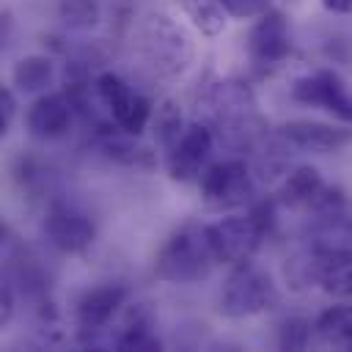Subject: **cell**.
I'll return each mask as SVG.
<instances>
[{
	"mask_svg": "<svg viewBox=\"0 0 352 352\" xmlns=\"http://www.w3.org/2000/svg\"><path fill=\"white\" fill-rule=\"evenodd\" d=\"M217 264L206 226H184L179 228L157 253L154 272L168 283H195L204 280Z\"/></svg>",
	"mask_w": 352,
	"mask_h": 352,
	"instance_id": "cell-1",
	"label": "cell"
},
{
	"mask_svg": "<svg viewBox=\"0 0 352 352\" xmlns=\"http://www.w3.org/2000/svg\"><path fill=\"white\" fill-rule=\"evenodd\" d=\"M278 302V289L270 278V272H264L256 264L242 261L226 280L223 294H220V311L226 316H253L261 311H270Z\"/></svg>",
	"mask_w": 352,
	"mask_h": 352,
	"instance_id": "cell-2",
	"label": "cell"
},
{
	"mask_svg": "<svg viewBox=\"0 0 352 352\" xmlns=\"http://www.w3.org/2000/svg\"><path fill=\"white\" fill-rule=\"evenodd\" d=\"M96 96L107 107L113 124L126 135H140L151 118V104L132 85H126L118 74L104 72L96 77Z\"/></svg>",
	"mask_w": 352,
	"mask_h": 352,
	"instance_id": "cell-3",
	"label": "cell"
},
{
	"mask_svg": "<svg viewBox=\"0 0 352 352\" xmlns=\"http://www.w3.org/2000/svg\"><path fill=\"white\" fill-rule=\"evenodd\" d=\"M256 192L253 176L245 162L226 160L214 162L201 173V195L212 209H234L245 206Z\"/></svg>",
	"mask_w": 352,
	"mask_h": 352,
	"instance_id": "cell-4",
	"label": "cell"
},
{
	"mask_svg": "<svg viewBox=\"0 0 352 352\" xmlns=\"http://www.w3.org/2000/svg\"><path fill=\"white\" fill-rule=\"evenodd\" d=\"M206 234L217 264H242L256 253L267 231L253 214H248V217H223L206 226Z\"/></svg>",
	"mask_w": 352,
	"mask_h": 352,
	"instance_id": "cell-5",
	"label": "cell"
},
{
	"mask_svg": "<svg viewBox=\"0 0 352 352\" xmlns=\"http://www.w3.org/2000/svg\"><path fill=\"white\" fill-rule=\"evenodd\" d=\"M292 99L300 104L322 107L346 124L352 121V94L344 85V80L330 69L297 77L292 85Z\"/></svg>",
	"mask_w": 352,
	"mask_h": 352,
	"instance_id": "cell-6",
	"label": "cell"
},
{
	"mask_svg": "<svg viewBox=\"0 0 352 352\" xmlns=\"http://www.w3.org/2000/svg\"><path fill=\"white\" fill-rule=\"evenodd\" d=\"M44 234L63 253H85L96 236V228L77 206L66 201H52L44 214Z\"/></svg>",
	"mask_w": 352,
	"mask_h": 352,
	"instance_id": "cell-7",
	"label": "cell"
},
{
	"mask_svg": "<svg viewBox=\"0 0 352 352\" xmlns=\"http://www.w3.org/2000/svg\"><path fill=\"white\" fill-rule=\"evenodd\" d=\"M292 52V38H289V25L280 11H264L258 14V22L253 25L248 36V55L256 66L272 69L283 63Z\"/></svg>",
	"mask_w": 352,
	"mask_h": 352,
	"instance_id": "cell-8",
	"label": "cell"
},
{
	"mask_svg": "<svg viewBox=\"0 0 352 352\" xmlns=\"http://www.w3.org/2000/svg\"><path fill=\"white\" fill-rule=\"evenodd\" d=\"M126 300V289L121 283H104L91 292H85L77 302V327H80V341L91 344L96 333H102L110 319L118 314V308Z\"/></svg>",
	"mask_w": 352,
	"mask_h": 352,
	"instance_id": "cell-9",
	"label": "cell"
},
{
	"mask_svg": "<svg viewBox=\"0 0 352 352\" xmlns=\"http://www.w3.org/2000/svg\"><path fill=\"white\" fill-rule=\"evenodd\" d=\"M212 151V129L204 124H190L182 129L179 140L168 148V173L176 182H190L201 173Z\"/></svg>",
	"mask_w": 352,
	"mask_h": 352,
	"instance_id": "cell-10",
	"label": "cell"
},
{
	"mask_svg": "<svg viewBox=\"0 0 352 352\" xmlns=\"http://www.w3.org/2000/svg\"><path fill=\"white\" fill-rule=\"evenodd\" d=\"M280 138L300 151L333 154V151H341L352 140V129L322 124V121H289L280 126Z\"/></svg>",
	"mask_w": 352,
	"mask_h": 352,
	"instance_id": "cell-11",
	"label": "cell"
},
{
	"mask_svg": "<svg viewBox=\"0 0 352 352\" xmlns=\"http://www.w3.org/2000/svg\"><path fill=\"white\" fill-rule=\"evenodd\" d=\"M72 110L74 107H72L66 94H41L28 107V116H25L28 132L33 138H41V140H55V138L69 132Z\"/></svg>",
	"mask_w": 352,
	"mask_h": 352,
	"instance_id": "cell-12",
	"label": "cell"
},
{
	"mask_svg": "<svg viewBox=\"0 0 352 352\" xmlns=\"http://www.w3.org/2000/svg\"><path fill=\"white\" fill-rule=\"evenodd\" d=\"M330 187L322 182L319 170L311 165H300L294 168L286 182L278 190V201L289 209H308V212H319L322 204L327 201Z\"/></svg>",
	"mask_w": 352,
	"mask_h": 352,
	"instance_id": "cell-13",
	"label": "cell"
},
{
	"mask_svg": "<svg viewBox=\"0 0 352 352\" xmlns=\"http://www.w3.org/2000/svg\"><path fill=\"white\" fill-rule=\"evenodd\" d=\"M311 278L336 297H352V253L344 248H322L311 258Z\"/></svg>",
	"mask_w": 352,
	"mask_h": 352,
	"instance_id": "cell-14",
	"label": "cell"
},
{
	"mask_svg": "<svg viewBox=\"0 0 352 352\" xmlns=\"http://www.w3.org/2000/svg\"><path fill=\"white\" fill-rule=\"evenodd\" d=\"M113 344H116V349H140V352H151V349L162 346L157 333L151 330V319L143 308H132L124 316L118 333L113 336Z\"/></svg>",
	"mask_w": 352,
	"mask_h": 352,
	"instance_id": "cell-15",
	"label": "cell"
},
{
	"mask_svg": "<svg viewBox=\"0 0 352 352\" xmlns=\"http://www.w3.org/2000/svg\"><path fill=\"white\" fill-rule=\"evenodd\" d=\"M314 327L327 346L352 349V305H333L322 311Z\"/></svg>",
	"mask_w": 352,
	"mask_h": 352,
	"instance_id": "cell-16",
	"label": "cell"
},
{
	"mask_svg": "<svg viewBox=\"0 0 352 352\" xmlns=\"http://www.w3.org/2000/svg\"><path fill=\"white\" fill-rule=\"evenodd\" d=\"M11 80L25 94L44 91L52 82V60L44 58V55H28V58H22V60L14 63Z\"/></svg>",
	"mask_w": 352,
	"mask_h": 352,
	"instance_id": "cell-17",
	"label": "cell"
},
{
	"mask_svg": "<svg viewBox=\"0 0 352 352\" xmlns=\"http://www.w3.org/2000/svg\"><path fill=\"white\" fill-rule=\"evenodd\" d=\"M184 8L190 11V16H192V22H195V28H201V33H209V36H214V33H220L223 30V6H220V0H184Z\"/></svg>",
	"mask_w": 352,
	"mask_h": 352,
	"instance_id": "cell-18",
	"label": "cell"
},
{
	"mask_svg": "<svg viewBox=\"0 0 352 352\" xmlns=\"http://www.w3.org/2000/svg\"><path fill=\"white\" fill-rule=\"evenodd\" d=\"M182 135V116L179 107L173 102H162V107H157V140L170 148Z\"/></svg>",
	"mask_w": 352,
	"mask_h": 352,
	"instance_id": "cell-19",
	"label": "cell"
},
{
	"mask_svg": "<svg viewBox=\"0 0 352 352\" xmlns=\"http://www.w3.org/2000/svg\"><path fill=\"white\" fill-rule=\"evenodd\" d=\"M311 338V324L305 319H289L280 327V346L283 349H302Z\"/></svg>",
	"mask_w": 352,
	"mask_h": 352,
	"instance_id": "cell-20",
	"label": "cell"
},
{
	"mask_svg": "<svg viewBox=\"0 0 352 352\" xmlns=\"http://www.w3.org/2000/svg\"><path fill=\"white\" fill-rule=\"evenodd\" d=\"M63 16L69 25L77 28H88L96 22V6L91 0H66L63 3Z\"/></svg>",
	"mask_w": 352,
	"mask_h": 352,
	"instance_id": "cell-21",
	"label": "cell"
},
{
	"mask_svg": "<svg viewBox=\"0 0 352 352\" xmlns=\"http://www.w3.org/2000/svg\"><path fill=\"white\" fill-rule=\"evenodd\" d=\"M272 0H220V6L231 14V16H236V19H248V16H258V14H264L267 11V6H270Z\"/></svg>",
	"mask_w": 352,
	"mask_h": 352,
	"instance_id": "cell-22",
	"label": "cell"
},
{
	"mask_svg": "<svg viewBox=\"0 0 352 352\" xmlns=\"http://www.w3.org/2000/svg\"><path fill=\"white\" fill-rule=\"evenodd\" d=\"M14 110H16V102H14V94L8 88L0 91V135L8 132L11 126V118H14Z\"/></svg>",
	"mask_w": 352,
	"mask_h": 352,
	"instance_id": "cell-23",
	"label": "cell"
},
{
	"mask_svg": "<svg viewBox=\"0 0 352 352\" xmlns=\"http://www.w3.org/2000/svg\"><path fill=\"white\" fill-rule=\"evenodd\" d=\"M322 6L333 14H349L352 11V0H322Z\"/></svg>",
	"mask_w": 352,
	"mask_h": 352,
	"instance_id": "cell-24",
	"label": "cell"
}]
</instances>
